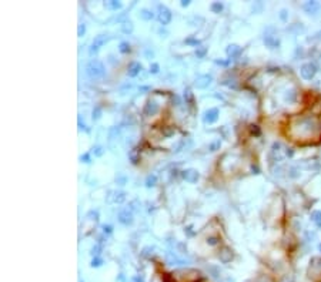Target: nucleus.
<instances>
[{"mask_svg": "<svg viewBox=\"0 0 321 282\" xmlns=\"http://www.w3.org/2000/svg\"><path fill=\"white\" fill-rule=\"evenodd\" d=\"M185 43L194 44V46H197V44H200V41H198V40H194V38H187V40H185Z\"/></svg>", "mask_w": 321, "mask_h": 282, "instance_id": "473e14b6", "label": "nucleus"}, {"mask_svg": "<svg viewBox=\"0 0 321 282\" xmlns=\"http://www.w3.org/2000/svg\"><path fill=\"white\" fill-rule=\"evenodd\" d=\"M303 9H304L308 14H317V13L320 11V5H318L317 2H307V3L303 6Z\"/></svg>", "mask_w": 321, "mask_h": 282, "instance_id": "f8f14e48", "label": "nucleus"}, {"mask_svg": "<svg viewBox=\"0 0 321 282\" xmlns=\"http://www.w3.org/2000/svg\"><path fill=\"white\" fill-rule=\"evenodd\" d=\"M311 219H313L318 227H321V211H314V212H313V214H311Z\"/></svg>", "mask_w": 321, "mask_h": 282, "instance_id": "f3484780", "label": "nucleus"}, {"mask_svg": "<svg viewBox=\"0 0 321 282\" xmlns=\"http://www.w3.org/2000/svg\"><path fill=\"white\" fill-rule=\"evenodd\" d=\"M119 222L123 225H130L133 222V214L129 210H123L119 214Z\"/></svg>", "mask_w": 321, "mask_h": 282, "instance_id": "39448f33", "label": "nucleus"}, {"mask_svg": "<svg viewBox=\"0 0 321 282\" xmlns=\"http://www.w3.org/2000/svg\"><path fill=\"white\" fill-rule=\"evenodd\" d=\"M107 40H109V36L107 34H98V36H96L94 37V40H93V44H92V49H90V53H96V51H98V49L103 46V44L107 43Z\"/></svg>", "mask_w": 321, "mask_h": 282, "instance_id": "7ed1b4c3", "label": "nucleus"}, {"mask_svg": "<svg viewBox=\"0 0 321 282\" xmlns=\"http://www.w3.org/2000/svg\"><path fill=\"white\" fill-rule=\"evenodd\" d=\"M113 194H114V197L110 200V201H113V202H121V201L126 198V197H124V192H123V191H114Z\"/></svg>", "mask_w": 321, "mask_h": 282, "instance_id": "dca6fc26", "label": "nucleus"}, {"mask_svg": "<svg viewBox=\"0 0 321 282\" xmlns=\"http://www.w3.org/2000/svg\"><path fill=\"white\" fill-rule=\"evenodd\" d=\"M120 51L121 53H129L130 51V44L127 43V41H121L120 43Z\"/></svg>", "mask_w": 321, "mask_h": 282, "instance_id": "4be33fe9", "label": "nucleus"}, {"mask_svg": "<svg viewBox=\"0 0 321 282\" xmlns=\"http://www.w3.org/2000/svg\"><path fill=\"white\" fill-rule=\"evenodd\" d=\"M320 250H321V245H320Z\"/></svg>", "mask_w": 321, "mask_h": 282, "instance_id": "ea45409f", "label": "nucleus"}, {"mask_svg": "<svg viewBox=\"0 0 321 282\" xmlns=\"http://www.w3.org/2000/svg\"><path fill=\"white\" fill-rule=\"evenodd\" d=\"M300 73H301V77H303V78H305V80H311L313 77L316 76L317 67H316V64H313V63H305V64L301 66Z\"/></svg>", "mask_w": 321, "mask_h": 282, "instance_id": "f03ea898", "label": "nucleus"}, {"mask_svg": "<svg viewBox=\"0 0 321 282\" xmlns=\"http://www.w3.org/2000/svg\"><path fill=\"white\" fill-rule=\"evenodd\" d=\"M121 30L124 33H131L133 32V24H131V22H126L123 23V26H121Z\"/></svg>", "mask_w": 321, "mask_h": 282, "instance_id": "aec40b11", "label": "nucleus"}, {"mask_svg": "<svg viewBox=\"0 0 321 282\" xmlns=\"http://www.w3.org/2000/svg\"><path fill=\"white\" fill-rule=\"evenodd\" d=\"M160 9V13H158V22L161 23L163 26H166V24H169L170 22H171V11L166 7V6H160L158 7Z\"/></svg>", "mask_w": 321, "mask_h": 282, "instance_id": "20e7f679", "label": "nucleus"}, {"mask_svg": "<svg viewBox=\"0 0 321 282\" xmlns=\"http://www.w3.org/2000/svg\"><path fill=\"white\" fill-rule=\"evenodd\" d=\"M98 251H100V245H96V247H93V250H92L93 255H98Z\"/></svg>", "mask_w": 321, "mask_h": 282, "instance_id": "f704fd0d", "label": "nucleus"}, {"mask_svg": "<svg viewBox=\"0 0 321 282\" xmlns=\"http://www.w3.org/2000/svg\"><path fill=\"white\" fill-rule=\"evenodd\" d=\"M156 181H157V177H156V175H148L146 179V185L147 187H153V185L156 184Z\"/></svg>", "mask_w": 321, "mask_h": 282, "instance_id": "412c9836", "label": "nucleus"}, {"mask_svg": "<svg viewBox=\"0 0 321 282\" xmlns=\"http://www.w3.org/2000/svg\"><path fill=\"white\" fill-rule=\"evenodd\" d=\"M198 173H197V170H193V168H190V170H185V171H183V178L187 181V182H196L197 179H198Z\"/></svg>", "mask_w": 321, "mask_h": 282, "instance_id": "6e6552de", "label": "nucleus"}, {"mask_svg": "<svg viewBox=\"0 0 321 282\" xmlns=\"http://www.w3.org/2000/svg\"><path fill=\"white\" fill-rule=\"evenodd\" d=\"M220 144H221V143H220V140H217L216 143H213L211 146H210V151H216L218 147H220Z\"/></svg>", "mask_w": 321, "mask_h": 282, "instance_id": "c85d7f7f", "label": "nucleus"}, {"mask_svg": "<svg viewBox=\"0 0 321 282\" xmlns=\"http://www.w3.org/2000/svg\"><path fill=\"white\" fill-rule=\"evenodd\" d=\"M101 262H103V261L100 259V258H94V259L92 261V265L93 266H100V265H101Z\"/></svg>", "mask_w": 321, "mask_h": 282, "instance_id": "7c9ffc66", "label": "nucleus"}, {"mask_svg": "<svg viewBox=\"0 0 321 282\" xmlns=\"http://www.w3.org/2000/svg\"><path fill=\"white\" fill-rule=\"evenodd\" d=\"M142 64L140 63H137V61H133V63H130L129 64V70H127V74L130 77H136L140 71H142Z\"/></svg>", "mask_w": 321, "mask_h": 282, "instance_id": "ddd939ff", "label": "nucleus"}, {"mask_svg": "<svg viewBox=\"0 0 321 282\" xmlns=\"http://www.w3.org/2000/svg\"><path fill=\"white\" fill-rule=\"evenodd\" d=\"M86 74L92 78H97L104 74V66L101 61L98 60H92L87 66H86Z\"/></svg>", "mask_w": 321, "mask_h": 282, "instance_id": "f257e3e1", "label": "nucleus"}, {"mask_svg": "<svg viewBox=\"0 0 321 282\" xmlns=\"http://www.w3.org/2000/svg\"><path fill=\"white\" fill-rule=\"evenodd\" d=\"M80 160H82V161H84V163H90V155H89V154H84V155H82V157H80Z\"/></svg>", "mask_w": 321, "mask_h": 282, "instance_id": "72a5a7b5", "label": "nucleus"}, {"mask_svg": "<svg viewBox=\"0 0 321 282\" xmlns=\"http://www.w3.org/2000/svg\"><path fill=\"white\" fill-rule=\"evenodd\" d=\"M218 241H220V239H218L217 237H210V238L207 239V242H208L210 245H217Z\"/></svg>", "mask_w": 321, "mask_h": 282, "instance_id": "bb28decb", "label": "nucleus"}, {"mask_svg": "<svg viewBox=\"0 0 321 282\" xmlns=\"http://www.w3.org/2000/svg\"><path fill=\"white\" fill-rule=\"evenodd\" d=\"M84 33H86V24H80V26H79V30H77L79 37H83V36H84Z\"/></svg>", "mask_w": 321, "mask_h": 282, "instance_id": "a878e982", "label": "nucleus"}, {"mask_svg": "<svg viewBox=\"0 0 321 282\" xmlns=\"http://www.w3.org/2000/svg\"><path fill=\"white\" fill-rule=\"evenodd\" d=\"M158 69H160V67H158L157 63H153L151 67H150V73H153V74H157V73H158Z\"/></svg>", "mask_w": 321, "mask_h": 282, "instance_id": "cd10ccee", "label": "nucleus"}, {"mask_svg": "<svg viewBox=\"0 0 321 282\" xmlns=\"http://www.w3.org/2000/svg\"><path fill=\"white\" fill-rule=\"evenodd\" d=\"M285 100H288V101H294V100H295V93H294V91H290V94H287V96H285Z\"/></svg>", "mask_w": 321, "mask_h": 282, "instance_id": "c756f323", "label": "nucleus"}, {"mask_svg": "<svg viewBox=\"0 0 321 282\" xmlns=\"http://www.w3.org/2000/svg\"><path fill=\"white\" fill-rule=\"evenodd\" d=\"M231 258H233L231 251H230L229 248H223L221 252H220V259L223 261V262H229V261H231Z\"/></svg>", "mask_w": 321, "mask_h": 282, "instance_id": "4468645a", "label": "nucleus"}, {"mask_svg": "<svg viewBox=\"0 0 321 282\" xmlns=\"http://www.w3.org/2000/svg\"><path fill=\"white\" fill-rule=\"evenodd\" d=\"M100 115H101V109H100L98 106H96V107L93 109V120H98Z\"/></svg>", "mask_w": 321, "mask_h": 282, "instance_id": "5701e85b", "label": "nucleus"}, {"mask_svg": "<svg viewBox=\"0 0 321 282\" xmlns=\"http://www.w3.org/2000/svg\"><path fill=\"white\" fill-rule=\"evenodd\" d=\"M107 7L116 10V9H120V7H121V3H120V2H110V3H107Z\"/></svg>", "mask_w": 321, "mask_h": 282, "instance_id": "393cba45", "label": "nucleus"}, {"mask_svg": "<svg viewBox=\"0 0 321 282\" xmlns=\"http://www.w3.org/2000/svg\"><path fill=\"white\" fill-rule=\"evenodd\" d=\"M93 152H94V155H97V157H100V155H103L104 150H103V147L96 146V147H93Z\"/></svg>", "mask_w": 321, "mask_h": 282, "instance_id": "b1692460", "label": "nucleus"}, {"mask_svg": "<svg viewBox=\"0 0 321 282\" xmlns=\"http://www.w3.org/2000/svg\"><path fill=\"white\" fill-rule=\"evenodd\" d=\"M241 53H243V50L237 44H230L229 47H227V56L230 57V60H235L237 57H240Z\"/></svg>", "mask_w": 321, "mask_h": 282, "instance_id": "0eeeda50", "label": "nucleus"}, {"mask_svg": "<svg viewBox=\"0 0 321 282\" xmlns=\"http://www.w3.org/2000/svg\"><path fill=\"white\" fill-rule=\"evenodd\" d=\"M223 10V3H220V2H214L211 5V11H214V13H220V11Z\"/></svg>", "mask_w": 321, "mask_h": 282, "instance_id": "6ab92c4d", "label": "nucleus"}, {"mask_svg": "<svg viewBox=\"0 0 321 282\" xmlns=\"http://www.w3.org/2000/svg\"><path fill=\"white\" fill-rule=\"evenodd\" d=\"M320 61H321V56H320Z\"/></svg>", "mask_w": 321, "mask_h": 282, "instance_id": "58836bf2", "label": "nucleus"}, {"mask_svg": "<svg viewBox=\"0 0 321 282\" xmlns=\"http://www.w3.org/2000/svg\"><path fill=\"white\" fill-rule=\"evenodd\" d=\"M103 231H104V234H106V232L110 234V232H111V227H110V225H104V227H103Z\"/></svg>", "mask_w": 321, "mask_h": 282, "instance_id": "c9c22d12", "label": "nucleus"}, {"mask_svg": "<svg viewBox=\"0 0 321 282\" xmlns=\"http://www.w3.org/2000/svg\"><path fill=\"white\" fill-rule=\"evenodd\" d=\"M140 17H142L143 20H151L153 17H154V14H153V11L148 10V9H142V10H140Z\"/></svg>", "mask_w": 321, "mask_h": 282, "instance_id": "2eb2a0df", "label": "nucleus"}, {"mask_svg": "<svg viewBox=\"0 0 321 282\" xmlns=\"http://www.w3.org/2000/svg\"><path fill=\"white\" fill-rule=\"evenodd\" d=\"M280 19H281V20H284V22L287 20V10H285V9H283V10L280 11Z\"/></svg>", "mask_w": 321, "mask_h": 282, "instance_id": "2f4dec72", "label": "nucleus"}, {"mask_svg": "<svg viewBox=\"0 0 321 282\" xmlns=\"http://www.w3.org/2000/svg\"><path fill=\"white\" fill-rule=\"evenodd\" d=\"M157 111H158V104L154 100H148L146 107H144V114L146 115H154Z\"/></svg>", "mask_w": 321, "mask_h": 282, "instance_id": "9b49d317", "label": "nucleus"}, {"mask_svg": "<svg viewBox=\"0 0 321 282\" xmlns=\"http://www.w3.org/2000/svg\"><path fill=\"white\" fill-rule=\"evenodd\" d=\"M206 53H207V47H204V46H200V47L196 49V56L198 59H203L206 56Z\"/></svg>", "mask_w": 321, "mask_h": 282, "instance_id": "a211bd4d", "label": "nucleus"}, {"mask_svg": "<svg viewBox=\"0 0 321 282\" xmlns=\"http://www.w3.org/2000/svg\"><path fill=\"white\" fill-rule=\"evenodd\" d=\"M217 118H218V110L217 109H210L204 113V121L208 123V124L217 121Z\"/></svg>", "mask_w": 321, "mask_h": 282, "instance_id": "9d476101", "label": "nucleus"}, {"mask_svg": "<svg viewBox=\"0 0 321 282\" xmlns=\"http://www.w3.org/2000/svg\"><path fill=\"white\" fill-rule=\"evenodd\" d=\"M189 5H190V2H189V0H183V2H181V6H183V7H187Z\"/></svg>", "mask_w": 321, "mask_h": 282, "instance_id": "e433bc0d", "label": "nucleus"}, {"mask_svg": "<svg viewBox=\"0 0 321 282\" xmlns=\"http://www.w3.org/2000/svg\"><path fill=\"white\" fill-rule=\"evenodd\" d=\"M211 80H213V77H211V76H208V74H204V76L197 77V80H196V87H197V88H207V87L210 86Z\"/></svg>", "mask_w": 321, "mask_h": 282, "instance_id": "1a4fd4ad", "label": "nucleus"}, {"mask_svg": "<svg viewBox=\"0 0 321 282\" xmlns=\"http://www.w3.org/2000/svg\"><path fill=\"white\" fill-rule=\"evenodd\" d=\"M264 43L270 47V49H277L280 46V38L276 34H266L264 36Z\"/></svg>", "mask_w": 321, "mask_h": 282, "instance_id": "423d86ee", "label": "nucleus"}, {"mask_svg": "<svg viewBox=\"0 0 321 282\" xmlns=\"http://www.w3.org/2000/svg\"><path fill=\"white\" fill-rule=\"evenodd\" d=\"M316 38H321V32H318V33L316 34Z\"/></svg>", "mask_w": 321, "mask_h": 282, "instance_id": "4c0bfd02", "label": "nucleus"}]
</instances>
